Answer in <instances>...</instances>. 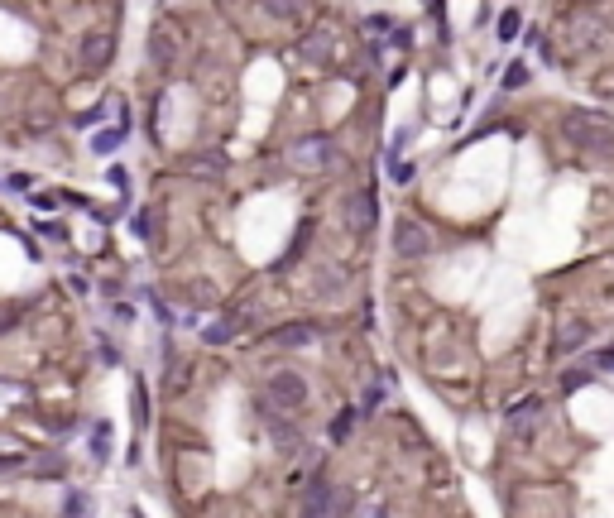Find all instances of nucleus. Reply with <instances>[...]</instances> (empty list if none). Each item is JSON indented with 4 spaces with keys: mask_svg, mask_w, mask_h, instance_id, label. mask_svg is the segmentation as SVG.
<instances>
[{
    "mask_svg": "<svg viewBox=\"0 0 614 518\" xmlns=\"http://www.w3.org/2000/svg\"><path fill=\"white\" fill-rule=\"evenodd\" d=\"M557 135L562 144H571L576 154H591L600 163H614V120L591 110V106H566L557 115Z\"/></svg>",
    "mask_w": 614,
    "mask_h": 518,
    "instance_id": "1",
    "label": "nucleus"
},
{
    "mask_svg": "<svg viewBox=\"0 0 614 518\" xmlns=\"http://www.w3.org/2000/svg\"><path fill=\"white\" fill-rule=\"evenodd\" d=\"M264 399H269L279 413H303L307 399H312V389H307V379L298 370H274V375L264 379Z\"/></svg>",
    "mask_w": 614,
    "mask_h": 518,
    "instance_id": "2",
    "label": "nucleus"
},
{
    "mask_svg": "<svg viewBox=\"0 0 614 518\" xmlns=\"http://www.w3.org/2000/svg\"><path fill=\"white\" fill-rule=\"evenodd\" d=\"M394 255L408 259V264H422L432 255V230L417 221V216H399L394 221Z\"/></svg>",
    "mask_w": 614,
    "mask_h": 518,
    "instance_id": "3",
    "label": "nucleus"
},
{
    "mask_svg": "<svg viewBox=\"0 0 614 518\" xmlns=\"http://www.w3.org/2000/svg\"><path fill=\"white\" fill-rule=\"evenodd\" d=\"M288 159H293L298 168H307V173H326V168L336 163V144H331L326 135H303V139L288 149Z\"/></svg>",
    "mask_w": 614,
    "mask_h": 518,
    "instance_id": "4",
    "label": "nucleus"
},
{
    "mask_svg": "<svg viewBox=\"0 0 614 518\" xmlns=\"http://www.w3.org/2000/svg\"><path fill=\"white\" fill-rule=\"evenodd\" d=\"M375 216H379L375 188H360V192L346 197V230H350V235H370V230H375Z\"/></svg>",
    "mask_w": 614,
    "mask_h": 518,
    "instance_id": "5",
    "label": "nucleus"
},
{
    "mask_svg": "<svg viewBox=\"0 0 614 518\" xmlns=\"http://www.w3.org/2000/svg\"><path fill=\"white\" fill-rule=\"evenodd\" d=\"M591 336H595V326L576 317V321H566V326L552 336V355H557V360H571L576 350H586V346H591Z\"/></svg>",
    "mask_w": 614,
    "mask_h": 518,
    "instance_id": "6",
    "label": "nucleus"
},
{
    "mask_svg": "<svg viewBox=\"0 0 614 518\" xmlns=\"http://www.w3.org/2000/svg\"><path fill=\"white\" fill-rule=\"evenodd\" d=\"M149 58H154L164 72L178 63V34H173V24H168V19H159V24L149 29Z\"/></svg>",
    "mask_w": 614,
    "mask_h": 518,
    "instance_id": "7",
    "label": "nucleus"
},
{
    "mask_svg": "<svg viewBox=\"0 0 614 518\" xmlns=\"http://www.w3.org/2000/svg\"><path fill=\"white\" fill-rule=\"evenodd\" d=\"M110 53H115V39H110L106 29H92V34L82 39V68H87V72H101L106 63H110Z\"/></svg>",
    "mask_w": 614,
    "mask_h": 518,
    "instance_id": "8",
    "label": "nucleus"
},
{
    "mask_svg": "<svg viewBox=\"0 0 614 518\" xmlns=\"http://www.w3.org/2000/svg\"><path fill=\"white\" fill-rule=\"evenodd\" d=\"M259 5V14L269 19V24H279V29H288V24H303L307 5L303 0H255Z\"/></svg>",
    "mask_w": 614,
    "mask_h": 518,
    "instance_id": "9",
    "label": "nucleus"
},
{
    "mask_svg": "<svg viewBox=\"0 0 614 518\" xmlns=\"http://www.w3.org/2000/svg\"><path fill=\"white\" fill-rule=\"evenodd\" d=\"M240 312H226V317H216V321H206L202 326V346H230L235 336H240Z\"/></svg>",
    "mask_w": 614,
    "mask_h": 518,
    "instance_id": "10",
    "label": "nucleus"
},
{
    "mask_svg": "<svg viewBox=\"0 0 614 518\" xmlns=\"http://www.w3.org/2000/svg\"><path fill=\"white\" fill-rule=\"evenodd\" d=\"M274 346H288V350H298V346H312L317 341V326L312 321H284V326H274V336H269Z\"/></svg>",
    "mask_w": 614,
    "mask_h": 518,
    "instance_id": "11",
    "label": "nucleus"
},
{
    "mask_svg": "<svg viewBox=\"0 0 614 518\" xmlns=\"http://www.w3.org/2000/svg\"><path fill=\"white\" fill-rule=\"evenodd\" d=\"M346 283H350V279H346V269H336V264H331V269H326V264L317 269V293L341 298V293H346Z\"/></svg>",
    "mask_w": 614,
    "mask_h": 518,
    "instance_id": "12",
    "label": "nucleus"
},
{
    "mask_svg": "<svg viewBox=\"0 0 614 518\" xmlns=\"http://www.w3.org/2000/svg\"><path fill=\"white\" fill-rule=\"evenodd\" d=\"M326 509H331V485L326 480H312L307 485V514L303 518H321Z\"/></svg>",
    "mask_w": 614,
    "mask_h": 518,
    "instance_id": "13",
    "label": "nucleus"
},
{
    "mask_svg": "<svg viewBox=\"0 0 614 518\" xmlns=\"http://www.w3.org/2000/svg\"><path fill=\"white\" fill-rule=\"evenodd\" d=\"M120 139H125V125H115V130H97V135H92V154H115V149H120Z\"/></svg>",
    "mask_w": 614,
    "mask_h": 518,
    "instance_id": "14",
    "label": "nucleus"
},
{
    "mask_svg": "<svg viewBox=\"0 0 614 518\" xmlns=\"http://www.w3.org/2000/svg\"><path fill=\"white\" fill-rule=\"evenodd\" d=\"M188 168H202V173H226V154L221 149H202L188 159Z\"/></svg>",
    "mask_w": 614,
    "mask_h": 518,
    "instance_id": "15",
    "label": "nucleus"
},
{
    "mask_svg": "<svg viewBox=\"0 0 614 518\" xmlns=\"http://www.w3.org/2000/svg\"><path fill=\"white\" fill-rule=\"evenodd\" d=\"M307 240H312V221H303V226H298V240H293V245H288V255H284V259H279V269H293V264H298V259H303Z\"/></svg>",
    "mask_w": 614,
    "mask_h": 518,
    "instance_id": "16",
    "label": "nucleus"
},
{
    "mask_svg": "<svg viewBox=\"0 0 614 518\" xmlns=\"http://www.w3.org/2000/svg\"><path fill=\"white\" fill-rule=\"evenodd\" d=\"M537 408H542V399H523V404H513L509 408V427L518 432V427H528L533 417H537Z\"/></svg>",
    "mask_w": 614,
    "mask_h": 518,
    "instance_id": "17",
    "label": "nucleus"
},
{
    "mask_svg": "<svg viewBox=\"0 0 614 518\" xmlns=\"http://www.w3.org/2000/svg\"><path fill=\"white\" fill-rule=\"evenodd\" d=\"M326 48H331V34H326V29H312V34L303 39V53H307V58H326Z\"/></svg>",
    "mask_w": 614,
    "mask_h": 518,
    "instance_id": "18",
    "label": "nucleus"
},
{
    "mask_svg": "<svg viewBox=\"0 0 614 518\" xmlns=\"http://www.w3.org/2000/svg\"><path fill=\"white\" fill-rule=\"evenodd\" d=\"M154 216H159V211H154V207L135 211V221H130V230H135L139 240H154Z\"/></svg>",
    "mask_w": 614,
    "mask_h": 518,
    "instance_id": "19",
    "label": "nucleus"
},
{
    "mask_svg": "<svg viewBox=\"0 0 614 518\" xmlns=\"http://www.w3.org/2000/svg\"><path fill=\"white\" fill-rule=\"evenodd\" d=\"M518 29H523V14H518V10H504V14H499V29H495V34H499V39L509 43V39H518Z\"/></svg>",
    "mask_w": 614,
    "mask_h": 518,
    "instance_id": "20",
    "label": "nucleus"
},
{
    "mask_svg": "<svg viewBox=\"0 0 614 518\" xmlns=\"http://www.w3.org/2000/svg\"><path fill=\"white\" fill-rule=\"evenodd\" d=\"M130 404H135V422L144 427V422H149V394H144V379H135V394H130Z\"/></svg>",
    "mask_w": 614,
    "mask_h": 518,
    "instance_id": "21",
    "label": "nucleus"
},
{
    "mask_svg": "<svg viewBox=\"0 0 614 518\" xmlns=\"http://www.w3.org/2000/svg\"><path fill=\"white\" fill-rule=\"evenodd\" d=\"M413 173H417V168H413L408 159H389V178H394L399 188H408V183H413Z\"/></svg>",
    "mask_w": 614,
    "mask_h": 518,
    "instance_id": "22",
    "label": "nucleus"
},
{
    "mask_svg": "<svg viewBox=\"0 0 614 518\" xmlns=\"http://www.w3.org/2000/svg\"><path fill=\"white\" fill-rule=\"evenodd\" d=\"M523 82H528V68H523V63H509V72H504V87H523Z\"/></svg>",
    "mask_w": 614,
    "mask_h": 518,
    "instance_id": "23",
    "label": "nucleus"
},
{
    "mask_svg": "<svg viewBox=\"0 0 614 518\" xmlns=\"http://www.w3.org/2000/svg\"><path fill=\"white\" fill-rule=\"evenodd\" d=\"M355 417H360V413H355V408H346V413L336 417V427H331V437H336V441H341V437H346V432H350V422H355Z\"/></svg>",
    "mask_w": 614,
    "mask_h": 518,
    "instance_id": "24",
    "label": "nucleus"
},
{
    "mask_svg": "<svg viewBox=\"0 0 614 518\" xmlns=\"http://www.w3.org/2000/svg\"><path fill=\"white\" fill-rule=\"evenodd\" d=\"M5 188H10V192H29V188H34V178H29V173H10V178H5Z\"/></svg>",
    "mask_w": 614,
    "mask_h": 518,
    "instance_id": "25",
    "label": "nucleus"
},
{
    "mask_svg": "<svg viewBox=\"0 0 614 518\" xmlns=\"http://www.w3.org/2000/svg\"><path fill=\"white\" fill-rule=\"evenodd\" d=\"M106 441H110V427H97V437H92V451H97V461H106Z\"/></svg>",
    "mask_w": 614,
    "mask_h": 518,
    "instance_id": "26",
    "label": "nucleus"
},
{
    "mask_svg": "<svg viewBox=\"0 0 614 518\" xmlns=\"http://www.w3.org/2000/svg\"><path fill=\"white\" fill-rule=\"evenodd\" d=\"M591 379V370H566V389H581Z\"/></svg>",
    "mask_w": 614,
    "mask_h": 518,
    "instance_id": "27",
    "label": "nucleus"
},
{
    "mask_svg": "<svg viewBox=\"0 0 614 518\" xmlns=\"http://www.w3.org/2000/svg\"><path fill=\"white\" fill-rule=\"evenodd\" d=\"M370 29L384 34V29H394V19H389V14H370Z\"/></svg>",
    "mask_w": 614,
    "mask_h": 518,
    "instance_id": "28",
    "label": "nucleus"
},
{
    "mask_svg": "<svg viewBox=\"0 0 614 518\" xmlns=\"http://www.w3.org/2000/svg\"><path fill=\"white\" fill-rule=\"evenodd\" d=\"M595 365H600V370H614V350H605V355H600Z\"/></svg>",
    "mask_w": 614,
    "mask_h": 518,
    "instance_id": "29",
    "label": "nucleus"
},
{
    "mask_svg": "<svg viewBox=\"0 0 614 518\" xmlns=\"http://www.w3.org/2000/svg\"><path fill=\"white\" fill-rule=\"evenodd\" d=\"M10 466H19V456H0V470H10Z\"/></svg>",
    "mask_w": 614,
    "mask_h": 518,
    "instance_id": "30",
    "label": "nucleus"
}]
</instances>
